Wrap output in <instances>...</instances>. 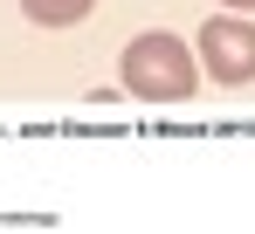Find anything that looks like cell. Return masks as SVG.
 <instances>
[{
    "label": "cell",
    "mask_w": 255,
    "mask_h": 234,
    "mask_svg": "<svg viewBox=\"0 0 255 234\" xmlns=\"http://www.w3.org/2000/svg\"><path fill=\"white\" fill-rule=\"evenodd\" d=\"M200 62H207L214 83H228V90H242L255 83V21H207L200 28Z\"/></svg>",
    "instance_id": "cell-2"
},
{
    "label": "cell",
    "mask_w": 255,
    "mask_h": 234,
    "mask_svg": "<svg viewBox=\"0 0 255 234\" xmlns=\"http://www.w3.org/2000/svg\"><path fill=\"white\" fill-rule=\"evenodd\" d=\"M21 14L42 21V28H69V21H83V14H90V0H21Z\"/></svg>",
    "instance_id": "cell-3"
},
{
    "label": "cell",
    "mask_w": 255,
    "mask_h": 234,
    "mask_svg": "<svg viewBox=\"0 0 255 234\" xmlns=\"http://www.w3.org/2000/svg\"><path fill=\"white\" fill-rule=\"evenodd\" d=\"M228 7H255V0H228Z\"/></svg>",
    "instance_id": "cell-4"
},
{
    "label": "cell",
    "mask_w": 255,
    "mask_h": 234,
    "mask_svg": "<svg viewBox=\"0 0 255 234\" xmlns=\"http://www.w3.org/2000/svg\"><path fill=\"white\" fill-rule=\"evenodd\" d=\"M125 90L131 97H145V104H186L193 97V55L179 48V35L166 28H152V35H138L125 48Z\"/></svg>",
    "instance_id": "cell-1"
}]
</instances>
